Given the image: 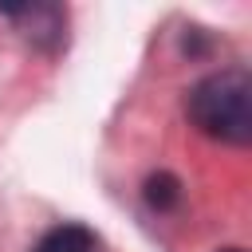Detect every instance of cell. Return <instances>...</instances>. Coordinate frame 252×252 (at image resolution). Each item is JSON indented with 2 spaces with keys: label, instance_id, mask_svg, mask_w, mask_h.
<instances>
[{
  "label": "cell",
  "instance_id": "5b68a950",
  "mask_svg": "<svg viewBox=\"0 0 252 252\" xmlns=\"http://www.w3.org/2000/svg\"><path fill=\"white\" fill-rule=\"evenodd\" d=\"M220 252H244V248H220Z\"/></svg>",
  "mask_w": 252,
  "mask_h": 252
},
{
  "label": "cell",
  "instance_id": "3957f363",
  "mask_svg": "<svg viewBox=\"0 0 252 252\" xmlns=\"http://www.w3.org/2000/svg\"><path fill=\"white\" fill-rule=\"evenodd\" d=\"M32 252H94V232L87 224H55Z\"/></svg>",
  "mask_w": 252,
  "mask_h": 252
},
{
  "label": "cell",
  "instance_id": "6da1fadb",
  "mask_svg": "<svg viewBox=\"0 0 252 252\" xmlns=\"http://www.w3.org/2000/svg\"><path fill=\"white\" fill-rule=\"evenodd\" d=\"M189 122L224 146H248L252 142V79L240 67H224L205 75L185 94Z\"/></svg>",
  "mask_w": 252,
  "mask_h": 252
},
{
  "label": "cell",
  "instance_id": "277c9868",
  "mask_svg": "<svg viewBox=\"0 0 252 252\" xmlns=\"http://www.w3.org/2000/svg\"><path fill=\"white\" fill-rule=\"evenodd\" d=\"M177 201H181V181H177L173 173H154V177L146 181V205H150V209L165 213V209H173Z\"/></svg>",
  "mask_w": 252,
  "mask_h": 252
},
{
  "label": "cell",
  "instance_id": "7a4b0ae2",
  "mask_svg": "<svg viewBox=\"0 0 252 252\" xmlns=\"http://www.w3.org/2000/svg\"><path fill=\"white\" fill-rule=\"evenodd\" d=\"M0 16L16 20L28 32V39L47 51H59L67 43V8L59 4H20V8H0Z\"/></svg>",
  "mask_w": 252,
  "mask_h": 252
}]
</instances>
